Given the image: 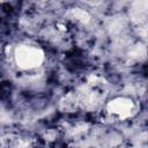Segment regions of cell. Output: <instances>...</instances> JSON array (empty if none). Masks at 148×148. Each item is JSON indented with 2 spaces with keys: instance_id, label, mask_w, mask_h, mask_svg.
<instances>
[{
  "instance_id": "1",
  "label": "cell",
  "mask_w": 148,
  "mask_h": 148,
  "mask_svg": "<svg viewBox=\"0 0 148 148\" xmlns=\"http://www.w3.org/2000/svg\"><path fill=\"white\" fill-rule=\"evenodd\" d=\"M15 58L17 64L23 68L37 67L43 60V53L39 49L31 45H21L16 49Z\"/></svg>"
},
{
  "instance_id": "2",
  "label": "cell",
  "mask_w": 148,
  "mask_h": 148,
  "mask_svg": "<svg viewBox=\"0 0 148 148\" xmlns=\"http://www.w3.org/2000/svg\"><path fill=\"white\" fill-rule=\"evenodd\" d=\"M131 110H132V103L130 99L126 98H117L109 104L110 113L117 117H126L130 114Z\"/></svg>"
}]
</instances>
